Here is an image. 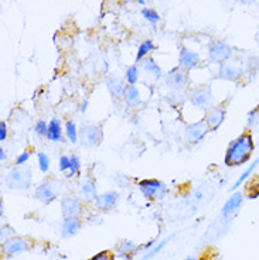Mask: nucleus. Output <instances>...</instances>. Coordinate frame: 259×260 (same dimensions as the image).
<instances>
[{"instance_id": "obj_1", "label": "nucleus", "mask_w": 259, "mask_h": 260, "mask_svg": "<svg viewBox=\"0 0 259 260\" xmlns=\"http://www.w3.org/2000/svg\"><path fill=\"white\" fill-rule=\"evenodd\" d=\"M253 150H255V144H253L252 135L249 132L242 133L241 136L237 137L233 143L229 144L224 161L228 167L241 166L251 158Z\"/></svg>"}, {"instance_id": "obj_2", "label": "nucleus", "mask_w": 259, "mask_h": 260, "mask_svg": "<svg viewBox=\"0 0 259 260\" xmlns=\"http://www.w3.org/2000/svg\"><path fill=\"white\" fill-rule=\"evenodd\" d=\"M6 184L13 189H24L32 184V171L30 170L13 169L7 174Z\"/></svg>"}, {"instance_id": "obj_3", "label": "nucleus", "mask_w": 259, "mask_h": 260, "mask_svg": "<svg viewBox=\"0 0 259 260\" xmlns=\"http://www.w3.org/2000/svg\"><path fill=\"white\" fill-rule=\"evenodd\" d=\"M28 249H30V241L23 236H13L7 239L5 243H2V254L6 257L27 252Z\"/></svg>"}, {"instance_id": "obj_4", "label": "nucleus", "mask_w": 259, "mask_h": 260, "mask_svg": "<svg viewBox=\"0 0 259 260\" xmlns=\"http://www.w3.org/2000/svg\"><path fill=\"white\" fill-rule=\"evenodd\" d=\"M139 189L148 200H160L166 192V185L159 180H142L139 182Z\"/></svg>"}, {"instance_id": "obj_5", "label": "nucleus", "mask_w": 259, "mask_h": 260, "mask_svg": "<svg viewBox=\"0 0 259 260\" xmlns=\"http://www.w3.org/2000/svg\"><path fill=\"white\" fill-rule=\"evenodd\" d=\"M191 104L200 108V109H208V106L213 104V95H211V88L210 86H198L190 95Z\"/></svg>"}, {"instance_id": "obj_6", "label": "nucleus", "mask_w": 259, "mask_h": 260, "mask_svg": "<svg viewBox=\"0 0 259 260\" xmlns=\"http://www.w3.org/2000/svg\"><path fill=\"white\" fill-rule=\"evenodd\" d=\"M81 140H82V144L88 146V147L98 146L102 142V130L94 124L85 126L81 130Z\"/></svg>"}, {"instance_id": "obj_7", "label": "nucleus", "mask_w": 259, "mask_h": 260, "mask_svg": "<svg viewBox=\"0 0 259 260\" xmlns=\"http://www.w3.org/2000/svg\"><path fill=\"white\" fill-rule=\"evenodd\" d=\"M208 54H210V58L213 59V61L224 64V62L231 57L233 50H231V47L227 46L225 43L215 41V43H213L211 47H210V52H208Z\"/></svg>"}, {"instance_id": "obj_8", "label": "nucleus", "mask_w": 259, "mask_h": 260, "mask_svg": "<svg viewBox=\"0 0 259 260\" xmlns=\"http://www.w3.org/2000/svg\"><path fill=\"white\" fill-rule=\"evenodd\" d=\"M82 204L77 198H64L61 201V212L64 218H79L82 214Z\"/></svg>"}, {"instance_id": "obj_9", "label": "nucleus", "mask_w": 259, "mask_h": 260, "mask_svg": "<svg viewBox=\"0 0 259 260\" xmlns=\"http://www.w3.org/2000/svg\"><path fill=\"white\" fill-rule=\"evenodd\" d=\"M224 119H225V108H224V105H221V106H214V108H211L208 111L207 116H206L204 120L207 123L208 129L211 130V132H215L222 124Z\"/></svg>"}, {"instance_id": "obj_10", "label": "nucleus", "mask_w": 259, "mask_h": 260, "mask_svg": "<svg viewBox=\"0 0 259 260\" xmlns=\"http://www.w3.org/2000/svg\"><path fill=\"white\" fill-rule=\"evenodd\" d=\"M208 132H210V129H208L206 120H201L198 123H193L187 126L186 137H187V140L190 143H198V142H201L206 137Z\"/></svg>"}, {"instance_id": "obj_11", "label": "nucleus", "mask_w": 259, "mask_h": 260, "mask_svg": "<svg viewBox=\"0 0 259 260\" xmlns=\"http://www.w3.org/2000/svg\"><path fill=\"white\" fill-rule=\"evenodd\" d=\"M186 68H176L167 75V85L173 88L175 91L183 89L187 84V72L184 71Z\"/></svg>"}, {"instance_id": "obj_12", "label": "nucleus", "mask_w": 259, "mask_h": 260, "mask_svg": "<svg viewBox=\"0 0 259 260\" xmlns=\"http://www.w3.org/2000/svg\"><path fill=\"white\" fill-rule=\"evenodd\" d=\"M118 200H119L118 192H115V191H106L104 194L98 195L97 200H95V205L101 211H108V209H112L117 205Z\"/></svg>"}, {"instance_id": "obj_13", "label": "nucleus", "mask_w": 259, "mask_h": 260, "mask_svg": "<svg viewBox=\"0 0 259 260\" xmlns=\"http://www.w3.org/2000/svg\"><path fill=\"white\" fill-rule=\"evenodd\" d=\"M242 200H244V197L241 192H235L234 195H231V198L222 207V216L224 218H233L234 215L238 212V209L241 208Z\"/></svg>"}, {"instance_id": "obj_14", "label": "nucleus", "mask_w": 259, "mask_h": 260, "mask_svg": "<svg viewBox=\"0 0 259 260\" xmlns=\"http://www.w3.org/2000/svg\"><path fill=\"white\" fill-rule=\"evenodd\" d=\"M82 226V222L79 218H64V221L61 223V235L64 238H71L79 232V229Z\"/></svg>"}, {"instance_id": "obj_15", "label": "nucleus", "mask_w": 259, "mask_h": 260, "mask_svg": "<svg viewBox=\"0 0 259 260\" xmlns=\"http://www.w3.org/2000/svg\"><path fill=\"white\" fill-rule=\"evenodd\" d=\"M36 197H37L39 201L44 202V204H50V202H52L57 198V191L54 189V187L50 182H44L40 187H37Z\"/></svg>"}, {"instance_id": "obj_16", "label": "nucleus", "mask_w": 259, "mask_h": 260, "mask_svg": "<svg viewBox=\"0 0 259 260\" xmlns=\"http://www.w3.org/2000/svg\"><path fill=\"white\" fill-rule=\"evenodd\" d=\"M179 61H180V65H182L183 68L191 70V68H194L195 65L200 62V57H198L197 52L191 51L188 48H183L182 51H180V55H179Z\"/></svg>"}, {"instance_id": "obj_17", "label": "nucleus", "mask_w": 259, "mask_h": 260, "mask_svg": "<svg viewBox=\"0 0 259 260\" xmlns=\"http://www.w3.org/2000/svg\"><path fill=\"white\" fill-rule=\"evenodd\" d=\"M122 96L128 106H137L140 104V93L135 85H126Z\"/></svg>"}, {"instance_id": "obj_18", "label": "nucleus", "mask_w": 259, "mask_h": 260, "mask_svg": "<svg viewBox=\"0 0 259 260\" xmlns=\"http://www.w3.org/2000/svg\"><path fill=\"white\" fill-rule=\"evenodd\" d=\"M218 74H220V77L222 79H227V81H237V79L241 77L242 71H241L240 68H237L235 65L222 64L220 67Z\"/></svg>"}, {"instance_id": "obj_19", "label": "nucleus", "mask_w": 259, "mask_h": 260, "mask_svg": "<svg viewBox=\"0 0 259 260\" xmlns=\"http://www.w3.org/2000/svg\"><path fill=\"white\" fill-rule=\"evenodd\" d=\"M139 247L133 243V242H121L119 245H117V256L118 257H125V259H130L133 254L136 253V250Z\"/></svg>"}, {"instance_id": "obj_20", "label": "nucleus", "mask_w": 259, "mask_h": 260, "mask_svg": "<svg viewBox=\"0 0 259 260\" xmlns=\"http://www.w3.org/2000/svg\"><path fill=\"white\" fill-rule=\"evenodd\" d=\"M48 139L51 142H60L63 140V127L59 119H51L48 123Z\"/></svg>"}, {"instance_id": "obj_21", "label": "nucleus", "mask_w": 259, "mask_h": 260, "mask_svg": "<svg viewBox=\"0 0 259 260\" xmlns=\"http://www.w3.org/2000/svg\"><path fill=\"white\" fill-rule=\"evenodd\" d=\"M81 195L84 197L85 201H95L97 200V184L91 180L85 181L82 185H81Z\"/></svg>"}, {"instance_id": "obj_22", "label": "nucleus", "mask_w": 259, "mask_h": 260, "mask_svg": "<svg viewBox=\"0 0 259 260\" xmlns=\"http://www.w3.org/2000/svg\"><path fill=\"white\" fill-rule=\"evenodd\" d=\"M106 86H108L110 95H112L113 98L122 96L123 95V91H125V85H123L122 79L117 78V77H112V78L108 79Z\"/></svg>"}, {"instance_id": "obj_23", "label": "nucleus", "mask_w": 259, "mask_h": 260, "mask_svg": "<svg viewBox=\"0 0 259 260\" xmlns=\"http://www.w3.org/2000/svg\"><path fill=\"white\" fill-rule=\"evenodd\" d=\"M245 194L248 198L259 197V176H253L245 185Z\"/></svg>"}, {"instance_id": "obj_24", "label": "nucleus", "mask_w": 259, "mask_h": 260, "mask_svg": "<svg viewBox=\"0 0 259 260\" xmlns=\"http://www.w3.org/2000/svg\"><path fill=\"white\" fill-rule=\"evenodd\" d=\"M143 68H145V71L149 72L150 75H153L155 78H160L162 77V70H160V67L156 64L155 59L148 58L145 59V62H143Z\"/></svg>"}, {"instance_id": "obj_25", "label": "nucleus", "mask_w": 259, "mask_h": 260, "mask_svg": "<svg viewBox=\"0 0 259 260\" xmlns=\"http://www.w3.org/2000/svg\"><path fill=\"white\" fill-rule=\"evenodd\" d=\"M65 135L68 137V140L71 143H77L78 140V132H77V124L74 123L72 120H68L65 123Z\"/></svg>"}, {"instance_id": "obj_26", "label": "nucleus", "mask_w": 259, "mask_h": 260, "mask_svg": "<svg viewBox=\"0 0 259 260\" xmlns=\"http://www.w3.org/2000/svg\"><path fill=\"white\" fill-rule=\"evenodd\" d=\"M153 48H155L153 41H152V40H145L142 44H140V47H139V51H137V55H136V61H140V59L145 58V55H146V54H149Z\"/></svg>"}, {"instance_id": "obj_27", "label": "nucleus", "mask_w": 259, "mask_h": 260, "mask_svg": "<svg viewBox=\"0 0 259 260\" xmlns=\"http://www.w3.org/2000/svg\"><path fill=\"white\" fill-rule=\"evenodd\" d=\"M142 14H143V17L148 20L152 26H156V24L160 21V16L156 13L153 9H148V7H145V9L142 10Z\"/></svg>"}, {"instance_id": "obj_28", "label": "nucleus", "mask_w": 259, "mask_h": 260, "mask_svg": "<svg viewBox=\"0 0 259 260\" xmlns=\"http://www.w3.org/2000/svg\"><path fill=\"white\" fill-rule=\"evenodd\" d=\"M37 158H39V167L43 173H47L50 170V157L47 156L46 153H37Z\"/></svg>"}, {"instance_id": "obj_29", "label": "nucleus", "mask_w": 259, "mask_h": 260, "mask_svg": "<svg viewBox=\"0 0 259 260\" xmlns=\"http://www.w3.org/2000/svg\"><path fill=\"white\" fill-rule=\"evenodd\" d=\"M258 164H259V157H258V158H256V160H255V162H253L252 166H251V167H249V169H246V170H245V173H244V174H242V176H241L240 178H238V180H237V182H235V184H234V187H233V188H234V189H237V188H238V187H240L241 184H242V181H245L246 178H248V177L251 176V173H252L253 169H255V167H256V166H258Z\"/></svg>"}, {"instance_id": "obj_30", "label": "nucleus", "mask_w": 259, "mask_h": 260, "mask_svg": "<svg viewBox=\"0 0 259 260\" xmlns=\"http://www.w3.org/2000/svg\"><path fill=\"white\" fill-rule=\"evenodd\" d=\"M126 79H128V82L129 85H135L137 82V79H139V70H137V67H129L128 68V71H126Z\"/></svg>"}, {"instance_id": "obj_31", "label": "nucleus", "mask_w": 259, "mask_h": 260, "mask_svg": "<svg viewBox=\"0 0 259 260\" xmlns=\"http://www.w3.org/2000/svg\"><path fill=\"white\" fill-rule=\"evenodd\" d=\"M81 170V161L77 156H71V167H70V171H68V176L67 177H74L75 174L79 173Z\"/></svg>"}, {"instance_id": "obj_32", "label": "nucleus", "mask_w": 259, "mask_h": 260, "mask_svg": "<svg viewBox=\"0 0 259 260\" xmlns=\"http://www.w3.org/2000/svg\"><path fill=\"white\" fill-rule=\"evenodd\" d=\"M88 260H115V254L112 253L110 250H102L99 253L94 254Z\"/></svg>"}, {"instance_id": "obj_33", "label": "nucleus", "mask_w": 259, "mask_h": 260, "mask_svg": "<svg viewBox=\"0 0 259 260\" xmlns=\"http://www.w3.org/2000/svg\"><path fill=\"white\" fill-rule=\"evenodd\" d=\"M36 133L40 135V136H48V123H46L44 120H39L37 123H36Z\"/></svg>"}, {"instance_id": "obj_34", "label": "nucleus", "mask_w": 259, "mask_h": 260, "mask_svg": "<svg viewBox=\"0 0 259 260\" xmlns=\"http://www.w3.org/2000/svg\"><path fill=\"white\" fill-rule=\"evenodd\" d=\"M167 242H168V239H164V241L160 242V243H159L157 246L153 247V249L150 250L149 253H148V254H146V256H145V260H149V259H152V257H155L156 254L159 253V252L162 250L163 247H164V246H166V245H167Z\"/></svg>"}, {"instance_id": "obj_35", "label": "nucleus", "mask_w": 259, "mask_h": 260, "mask_svg": "<svg viewBox=\"0 0 259 260\" xmlns=\"http://www.w3.org/2000/svg\"><path fill=\"white\" fill-rule=\"evenodd\" d=\"M70 167H71V157H60V170H61V171H70Z\"/></svg>"}, {"instance_id": "obj_36", "label": "nucleus", "mask_w": 259, "mask_h": 260, "mask_svg": "<svg viewBox=\"0 0 259 260\" xmlns=\"http://www.w3.org/2000/svg\"><path fill=\"white\" fill-rule=\"evenodd\" d=\"M28 158H30V153L28 151H23L21 154H19V157L16 158V166H23V164H26L28 161Z\"/></svg>"}, {"instance_id": "obj_37", "label": "nucleus", "mask_w": 259, "mask_h": 260, "mask_svg": "<svg viewBox=\"0 0 259 260\" xmlns=\"http://www.w3.org/2000/svg\"><path fill=\"white\" fill-rule=\"evenodd\" d=\"M12 234H13V229H12V228L7 226V225L2 226V243H5L7 239H10V238H9V235H12Z\"/></svg>"}, {"instance_id": "obj_38", "label": "nucleus", "mask_w": 259, "mask_h": 260, "mask_svg": "<svg viewBox=\"0 0 259 260\" xmlns=\"http://www.w3.org/2000/svg\"><path fill=\"white\" fill-rule=\"evenodd\" d=\"M259 123V106L255 109V111L251 112V115H249V124L251 126H255V124Z\"/></svg>"}, {"instance_id": "obj_39", "label": "nucleus", "mask_w": 259, "mask_h": 260, "mask_svg": "<svg viewBox=\"0 0 259 260\" xmlns=\"http://www.w3.org/2000/svg\"><path fill=\"white\" fill-rule=\"evenodd\" d=\"M7 137V124L5 120H2L0 122V140L2 142H5Z\"/></svg>"}, {"instance_id": "obj_40", "label": "nucleus", "mask_w": 259, "mask_h": 260, "mask_svg": "<svg viewBox=\"0 0 259 260\" xmlns=\"http://www.w3.org/2000/svg\"><path fill=\"white\" fill-rule=\"evenodd\" d=\"M5 158H6V153H5V150H3V149H0V160H2V161H3V160H5Z\"/></svg>"}, {"instance_id": "obj_41", "label": "nucleus", "mask_w": 259, "mask_h": 260, "mask_svg": "<svg viewBox=\"0 0 259 260\" xmlns=\"http://www.w3.org/2000/svg\"><path fill=\"white\" fill-rule=\"evenodd\" d=\"M240 2H242V3H245V5H251V3H253L255 0H240Z\"/></svg>"}, {"instance_id": "obj_42", "label": "nucleus", "mask_w": 259, "mask_h": 260, "mask_svg": "<svg viewBox=\"0 0 259 260\" xmlns=\"http://www.w3.org/2000/svg\"><path fill=\"white\" fill-rule=\"evenodd\" d=\"M137 2H139L140 5H145V3H146V0H137Z\"/></svg>"}, {"instance_id": "obj_43", "label": "nucleus", "mask_w": 259, "mask_h": 260, "mask_svg": "<svg viewBox=\"0 0 259 260\" xmlns=\"http://www.w3.org/2000/svg\"><path fill=\"white\" fill-rule=\"evenodd\" d=\"M183 260H195L194 257H187V259H183Z\"/></svg>"}, {"instance_id": "obj_44", "label": "nucleus", "mask_w": 259, "mask_h": 260, "mask_svg": "<svg viewBox=\"0 0 259 260\" xmlns=\"http://www.w3.org/2000/svg\"><path fill=\"white\" fill-rule=\"evenodd\" d=\"M258 40H259V36H258Z\"/></svg>"}]
</instances>
